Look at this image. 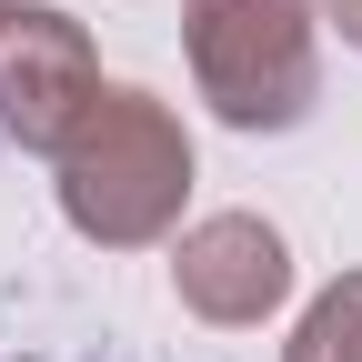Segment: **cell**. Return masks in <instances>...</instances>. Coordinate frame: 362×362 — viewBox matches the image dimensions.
Instances as JSON below:
<instances>
[{"label": "cell", "mask_w": 362, "mask_h": 362, "mask_svg": "<svg viewBox=\"0 0 362 362\" xmlns=\"http://www.w3.org/2000/svg\"><path fill=\"white\" fill-rule=\"evenodd\" d=\"M51 161H61L71 232L111 242V252L161 242L181 221V192H192V131H181L171 101H151V90H101Z\"/></svg>", "instance_id": "cell-1"}, {"label": "cell", "mask_w": 362, "mask_h": 362, "mask_svg": "<svg viewBox=\"0 0 362 362\" xmlns=\"http://www.w3.org/2000/svg\"><path fill=\"white\" fill-rule=\"evenodd\" d=\"M181 40H192L202 101L232 131H292L312 111V81H322L312 0H192Z\"/></svg>", "instance_id": "cell-2"}, {"label": "cell", "mask_w": 362, "mask_h": 362, "mask_svg": "<svg viewBox=\"0 0 362 362\" xmlns=\"http://www.w3.org/2000/svg\"><path fill=\"white\" fill-rule=\"evenodd\" d=\"M90 101H101L90 30H81L71 11L11 0V11H0V131H11L21 151H61Z\"/></svg>", "instance_id": "cell-3"}, {"label": "cell", "mask_w": 362, "mask_h": 362, "mask_svg": "<svg viewBox=\"0 0 362 362\" xmlns=\"http://www.w3.org/2000/svg\"><path fill=\"white\" fill-rule=\"evenodd\" d=\"M171 292L192 302L202 322H262V312L292 292V252H282L272 221H252V211H211V221L181 232V252H171Z\"/></svg>", "instance_id": "cell-4"}, {"label": "cell", "mask_w": 362, "mask_h": 362, "mask_svg": "<svg viewBox=\"0 0 362 362\" xmlns=\"http://www.w3.org/2000/svg\"><path fill=\"white\" fill-rule=\"evenodd\" d=\"M282 362H362V272H342L332 292H312V312L292 322Z\"/></svg>", "instance_id": "cell-5"}, {"label": "cell", "mask_w": 362, "mask_h": 362, "mask_svg": "<svg viewBox=\"0 0 362 362\" xmlns=\"http://www.w3.org/2000/svg\"><path fill=\"white\" fill-rule=\"evenodd\" d=\"M322 21H332V30L352 40V51H362V0H322Z\"/></svg>", "instance_id": "cell-6"}, {"label": "cell", "mask_w": 362, "mask_h": 362, "mask_svg": "<svg viewBox=\"0 0 362 362\" xmlns=\"http://www.w3.org/2000/svg\"><path fill=\"white\" fill-rule=\"evenodd\" d=\"M0 11H11V0H0Z\"/></svg>", "instance_id": "cell-7"}]
</instances>
